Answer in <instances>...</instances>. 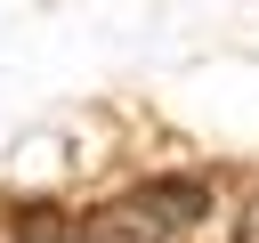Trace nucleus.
Segmentation results:
<instances>
[{"instance_id":"3","label":"nucleus","mask_w":259,"mask_h":243,"mask_svg":"<svg viewBox=\"0 0 259 243\" xmlns=\"http://www.w3.org/2000/svg\"><path fill=\"white\" fill-rule=\"evenodd\" d=\"M8 243H81V219L65 202H16L8 211Z\"/></svg>"},{"instance_id":"1","label":"nucleus","mask_w":259,"mask_h":243,"mask_svg":"<svg viewBox=\"0 0 259 243\" xmlns=\"http://www.w3.org/2000/svg\"><path fill=\"white\" fill-rule=\"evenodd\" d=\"M170 227L138 202V194H121V202H97L89 219H81V243H162Z\"/></svg>"},{"instance_id":"4","label":"nucleus","mask_w":259,"mask_h":243,"mask_svg":"<svg viewBox=\"0 0 259 243\" xmlns=\"http://www.w3.org/2000/svg\"><path fill=\"white\" fill-rule=\"evenodd\" d=\"M235 243H259V202L243 211V227H235Z\"/></svg>"},{"instance_id":"2","label":"nucleus","mask_w":259,"mask_h":243,"mask_svg":"<svg viewBox=\"0 0 259 243\" xmlns=\"http://www.w3.org/2000/svg\"><path fill=\"white\" fill-rule=\"evenodd\" d=\"M138 202H146L162 227H186V219H202V211H210V178H146V186H138Z\"/></svg>"}]
</instances>
